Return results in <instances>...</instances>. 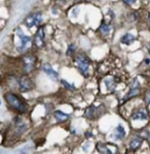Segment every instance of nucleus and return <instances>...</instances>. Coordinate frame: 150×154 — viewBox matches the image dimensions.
<instances>
[{"mask_svg": "<svg viewBox=\"0 0 150 154\" xmlns=\"http://www.w3.org/2000/svg\"><path fill=\"white\" fill-rule=\"evenodd\" d=\"M4 98L6 103L9 105V107L12 108L14 111H17L18 113H21V114H24L27 112V106L19 95L8 92L4 95Z\"/></svg>", "mask_w": 150, "mask_h": 154, "instance_id": "nucleus-1", "label": "nucleus"}, {"mask_svg": "<svg viewBox=\"0 0 150 154\" xmlns=\"http://www.w3.org/2000/svg\"><path fill=\"white\" fill-rule=\"evenodd\" d=\"M75 64H76L77 68L79 69V71H81V74L87 78L88 76L89 67H90L89 59L84 55H80V56L76 57V58H75Z\"/></svg>", "mask_w": 150, "mask_h": 154, "instance_id": "nucleus-2", "label": "nucleus"}, {"mask_svg": "<svg viewBox=\"0 0 150 154\" xmlns=\"http://www.w3.org/2000/svg\"><path fill=\"white\" fill-rule=\"evenodd\" d=\"M17 85H18V89L23 93L29 92L34 88L33 81L31 80L30 78H28L26 75H22L21 77L17 79Z\"/></svg>", "mask_w": 150, "mask_h": 154, "instance_id": "nucleus-3", "label": "nucleus"}, {"mask_svg": "<svg viewBox=\"0 0 150 154\" xmlns=\"http://www.w3.org/2000/svg\"><path fill=\"white\" fill-rule=\"evenodd\" d=\"M36 63V58L32 55H27L25 56L22 58V71L24 74H27L30 71H32L35 67Z\"/></svg>", "mask_w": 150, "mask_h": 154, "instance_id": "nucleus-4", "label": "nucleus"}, {"mask_svg": "<svg viewBox=\"0 0 150 154\" xmlns=\"http://www.w3.org/2000/svg\"><path fill=\"white\" fill-rule=\"evenodd\" d=\"M15 34H16V35L18 36V38L21 41V44L18 47V49H19V51H21L22 52V51H24L29 46V44L31 42V39H30L29 36L26 35L24 34L23 31L21 30V28H20V27H18L15 30Z\"/></svg>", "mask_w": 150, "mask_h": 154, "instance_id": "nucleus-5", "label": "nucleus"}, {"mask_svg": "<svg viewBox=\"0 0 150 154\" xmlns=\"http://www.w3.org/2000/svg\"><path fill=\"white\" fill-rule=\"evenodd\" d=\"M139 92H140V86H139V83L138 79H134L132 83V86H131V89L129 91V93L127 94L125 97H124V100L123 102H126L128 100H131L132 98L133 97H136L139 94Z\"/></svg>", "mask_w": 150, "mask_h": 154, "instance_id": "nucleus-6", "label": "nucleus"}, {"mask_svg": "<svg viewBox=\"0 0 150 154\" xmlns=\"http://www.w3.org/2000/svg\"><path fill=\"white\" fill-rule=\"evenodd\" d=\"M42 20H43L42 14L40 12H36V13L28 16L25 20V24L27 27L31 28L35 26H39L40 23L42 22Z\"/></svg>", "mask_w": 150, "mask_h": 154, "instance_id": "nucleus-7", "label": "nucleus"}, {"mask_svg": "<svg viewBox=\"0 0 150 154\" xmlns=\"http://www.w3.org/2000/svg\"><path fill=\"white\" fill-rule=\"evenodd\" d=\"M102 108H103V107H101V106H99V107L90 106L86 109L85 115L88 119H91V120L94 119H94L98 118L99 116H101L102 113L104 112Z\"/></svg>", "mask_w": 150, "mask_h": 154, "instance_id": "nucleus-8", "label": "nucleus"}, {"mask_svg": "<svg viewBox=\"0 0 150 154\" xmlns=\"http://www.w3.org/2000/svg\"><path fill=\"white\" fill-rule=\"evenodd\" d=\"M44 29L43 27H39L35 36V40H34V43L37 48H42L44 44Z\"/></svg>", "mask_w": 150, "mask_h": 154, "instance_id": "nucleus-9", "label": "nucleus"}, {"mask_svg": "<svg viewBox=\"0 0 150 154\" xmlns=\"http://www.w3.org/2000/svg\"><path fill=\"white\" fill-rule=\"evenodd\" d=\"M43 71L46 73L47 75L54 81H58V78H59V75L57 71H55L49 63H43Z\"/></svg>", "mask_w": 150, "mask_h": 154, "instance_id": "nucleus-10", "label": "nucleus"}, {"mask_svg": "<svg viewBox=\"0 0 150 154\" xmlns=\"http://www.w3.org/2000/svg\"><path fill=\"white\" fill-rule=\"evenodd\" d=\"M148 117V114L146 108L144 107H140L137 109L133 114L132 118L134 121H141V120H147Z\"/></svg>", "mask_w": 150, "mask_h": 154, "instance_id": "nucleus-11", "label": "nucleus"}, {"mask_svg": "<svg viewBox=\"0 0 150 154\" xmlns=\"http://www.w3.org/2000/svg\"><path fill=\"white\" fill-rule=\"evenodd\" d=\"M126 131H125V128L122 126V125H118L116 130L113 132V134L111 135V138L114 139V140H122L125 138L126 137Z\"/></svg>", "mask_w": 150, "mask_h": 154, "instance_id": "nucleus-12", "label": "nucleus"}, {"mask_svg": "<svg viewBox=\"0 0 150 154\" xmlns=\"http://www.w3.org/2000/svg\"><path fill=\"white\" fill-rule=\"evenodd\" d=\"M143 143V138L139 136H136L135 137H133L132 140H131V143H130V148L133 151H136L138 150L139 148L141 146Z\"/></svg>", "mask_w": 150, "mask_h": 154, "instance_id": "nucleus-13", "label": "nucleus"}, {"mask_svg": "<svg viewBox=\"0 0 150 154\" xmlns=\"http://www.w3.org/2000/svg\"><path fill=\"white\" fill-rule=\"evenodd\" d=\"M96 149L99 152L104 154H111L113 153V152L110 150V148L109 147V145L107 143H98L96 144Z\"/></svg>", "mask_w": 150, "mask_h": 154, "instance_id": "nucleus-14", "label": "nucleus"}, {"mask_svg": "<svg viewBox=\"0 0 150 154\" xmlns=\"http://www.w3.org/2000/svg\"><path fill=\"white\" fill-rule=\"evenodd\" d=\"M54 117L58 122H65L67 119L69 118V115L62 112L61 110H57L54 113Z\"/></svg>", "mask_w": 150, "mask_h": 154, "instance_id": "nucleus-15", "label": "nucleus"}, {"mask_svg": "<svg viewBox=\"0 0 150 154\" xmlns=\"http://www.w3.org/2000/svg\"><path fill=\"white\" fill-rule=\"evenodd\" d=\"M135 40V37L132 35V34H126L125 35H123L120 39L121 43L126 44V45H129L131 44L133 41Z\"/></svg>", "mask_w": 150, "mask_h": 154, "instance_id": "nucleus-16", "label": "nucleus"}, {"mask_svg": "<svg viewBox=\"0 0 150 154\" xmlns=\"http://www.w3.org/2000/svg\"><path fill=\"white\" fill-rule=\"evenodd\" d=\"M105 84H106V85H107V88H108L110 91H113V90H114V88H115L116 86V83L114 82L113 79H106V80H105Z\"/></svg>", "mask_w": 150, "mask_h": 154, "instance_id": "nucleus-17", "label": "nucleus"}, {"mask_svg": "<svg viewBox=\"0 0 150 154\" xmlns=\"http://www.w3.org/2000/svg\"><path fill=\"white\" fill-rule=\"evenodd\" d=\"M100 31H101L104 35L109 34V33L110 32V25L104 23L101 26V27H100Z\"/></svg>", "mask_w": 150, "mask_h": 154, "instance_id": "nucleus-18", "label": "nucleus"}, {"mask_svg": "<svg viewBox=\"0 0 150 154\" xmlns=\"http://www.w3.org/2000/svg\"><path fill=\"white\" fill-rule=\"evenodd\" d=\"M61 83L64 85V86L65 87V88H67V89H69V90H75V86L72 85V84H70L68 83L67 81H65V80H64V79H62L61 80Z\"/></svg>", "mask_w": 150, "mask_h": 154, "instance_id": "nucleus-19", "label": "nucleus"}, {"mask_svg": "<svg viewBox=\"0 0 150 154\" xmlns=\"http://www.w3.org/2000/svg\"><path fill=\"white\" fill-rule=\"evenodd\" d=\"M75 50H76L75 45H74V44H70L69 47H68V49H67V51H66V54H67L68 56H72V55L74 54Z\"/></svg>", "mask_w": 150, "mask_h": 154, "instance_id": "nucleus-20", "label": "nucleus"}, {"mask_svg": "<svg viewBox=\"0 0 150 154\" xmlns=\"http://www.w3.org/2000/svg\"><path fill=\"white\" fill-rule=\"evenodd\" d=\"M124 2L128 5H132V4H134L135 2H136V0H124Z\"/></svg>", "mask_w": 150, "mask_h": 154, "instance_id": "nucleus-21", "label": "nucleus"}, {"mask_svg": "<svg viewBox=\"0 0 150 154\" xmlns=\"http://www.w3.org/2000/svg\"><path fill=\"white\" fill-rule=\"evenodd\" d=\"M145 100H146L147 104H149L150 103V92L149 93H148V94H146V97H145Z\"/></svg>", "mask_w": 150, "mask_h": 154, "instance_id": "nucleus-22", "label": "nucleus"}, {"mask_svg": "<svg viewBox=\"0 0 150 154\" xmlns=\"http://www.w3.org/2000/svg\"><path fill=\"white\" fill-rule=\"evenodd\" d=\"M86 136H87V137H93L92 133H90V132H88V133H86Z\"/></svg>", "mask_w": 150, "mask_h": 154, "instance_id": "nucleus-23", "label": "nucleus"}, {"mask_svg": "<svg viewBox=\"0 0 150 154\" xmlns=\"http://www.w3.org/2000/svg\"><path fill=\"white\" fill-rule=\"evenodd\" d=\"M148 53H149V54H150V45H149V46H148Z\"/></svg>", "mask_w": 150, "mask_h": 154, "instance_id": "nucleus-24", "label": "nucleus"}, {"mask_svg": "<svg viewBox=\"0 0 150 154\" xmlns=\"http://www.w3.org/2000/svg\"><path fill=\"white\" fill-rule=\"evenodd\" d=\"M148 20H150V13H149V14H148Z\"/></svg>", "mask_w": 150, "mask_h": 154, "instance_id": "nucleus-25", "label": "nucleus"}, {"mask_svg": "<svg viewBox=\"0 0 150 154\" xmlns=\"http://www.w3.org/2000/svg\"><path fill=\"white\" fill-rule=\"evenodd\" d=\"M149 30H150V26H149Z\"/></svg>", "mask_w": 150, "mask_h": 154, "instance_id": "nucleus-26", "label": "nucleus"}]
</instances>
